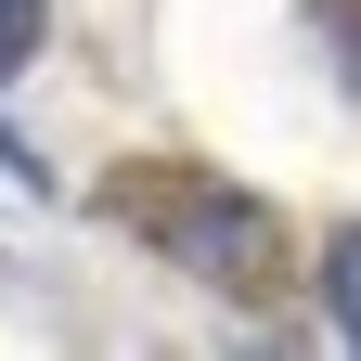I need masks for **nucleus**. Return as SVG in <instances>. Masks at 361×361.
I'll list each match as a JSON object with an SVG mask.
<instances>
[{
    "mask_svg": "<svg viewBox=\"0 0 361 361\" xmlns=\"http://www.w3.org/2000/svg\"><path fill=\"white\" fill-rule=\"evenodd\" d=\"M39 13H52V0H0V65H26V52H39Z\"/></svg>",
    "mask_w": 361,
    "mask_h": 361,
    "instance_id": "3",
    "label": "nucleus"
},
{
    "mask_svg": "<svg viewBox=\"0 0 361 361\" xmlns=\"http://www.w3.org/2000/svg\"><path fill=\"white\" fill-rule=\"evenodd\" d=\"M323 39H336V65L361 78V0H323Z\"/></svg>",
    "mask_w": 361,
    "mask_h": 361,
    "instance_id": "4",
    "label": "nucleus"
},
{
    "mask_svg": "<svg viewBox=\"0 0 361 361\" xmlns=\"http://www.w3.org/2000/svg\"><path fill=\"white\" fill-rule=\"evenodd\" d=\"M336 336H348V348H361V233H348V245H336Z\"/></svg>",
    "mask_w": 361,
    "mask_h": 361,
    "instance_id": "2",
    "label": "nucleus"
},
{
    "mask_svg": "<svg viewBox=\"0 0 361 361\" xmlns=\"http://www.w3.org/2000/svg\"><path fill=\"white\" fill-rule=\"evenodd\" d=\"M129 207H155L142 233L180 245L194 271H219V284H258V271H271V219H258L245 194H207V180H129Z\"/></svg>",
    "mask_w": 361,
    "mask_h": 361,
    "instance_id": "1",
    "label": "nucleus"
}]
</instances>
